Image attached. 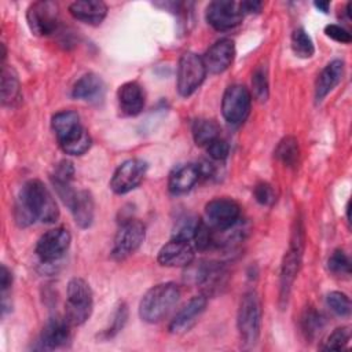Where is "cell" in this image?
Masks as SVG:
<instances>
[{
    "mask_svg": "<svg viewBox=\"0 0 352 352\" xmlns=\"http://www.w3.org/2000/svg\"><path fill=\"white\" fill-rule=\"evenodd\" d=\"M59 217L58 205L41 180H28L19 191L15 205V220L21 227L36 221L45 224L56 221Z\"/></svg>",
    "mask_w": 352,
    "mask_h": 352,
    "instance_id": "1",
    "label": "cell"
},
{
    "mask_svg": "<svg viewBox=\"0 0 352 352\" xmlns=\"http://www.w3.org/2000/svg\"><path fill=\"white\" fill-rule=\"evenodd\" d=\"M51 126L59 147L69 155H82L92 144L80 116L73 110H62L52 116Z\"/></svg>",
    "mask_w": 352,
    "mask_h": 352,
    "instance_id": "2",
    "label": "cell"
},
{
    "mask_svg": "<svg viewBox=\"0 0 352 352\" xmlns=\"http://www.w3.org/2000/svg\"><path fill=\"white\" fill-rule=\"evenodd\" d=\"M305 245V235H304V226L300 219L294 220L289 249L285 253L282 267H280V282H279V305L283 309L287 305L290 292L296 276L301 267L302 253Z\"/></svg>",
    "mask_w": 352,
    "mask_h": 352,
    "instance_id": "3",
    "label": "cell"
},
{
    "mask_svg": "<svg viewBox=\"0 0 352 352\" xmlns=\"http://www.w3.org/2000/svg\"><path fill=\"white\" fill-rule=\"evenodd\" d=\"M180 289L173 282H164L150 287L139 302V316L143 322H161L177 304Z\"/></svg>",
    "mask_w": 352,
    "mask_h": 352,
    "instance_id": "4",
    "label": "cell"
},
{
    "mask_svg": "<svg viewBox=\"0 0 352 352\" xmlns=\"http://www.w3.org/2000/svg\"><path fill=\"white\" fill-rule=\"evenodd\" d=\"M261 301L256 292H246L238 307L236 327L241 341L245 346H253L260 337L261 331Z\"/></svg>",
    "mask_w": 352,
    "mask_h": 352,
    "instance_id": "5",
    "label": "cell"
},
{
    "mask_svg": "<svg viewBox=\"0 0 352 352\" xmlns=\"http://www.w3.org/2000/svg\"><path fill=\"white\" fill-rule=\"evenodd\" d=\"M94 294L91 286L82 278H73L67 283L65 318L72 326H80L91 316Z\"/></svg>",
    "mask_w": 352,
    "mask_h": 352,
    "instance_id": "6",
    "label": "cell"
},
{
    "mask_svg": "<svg viewBox=\"0 0 352 352\" xmlns=\"http://www.w3.org/2000/svg\"><path fill=\"white\" fill-rule=\"evenodd\" d=\"M206 73L202 56L195 52H184L180 56L177 66V92L183 98L192 95L204 82Z\"/></svg>",
    "mask_w": 352,
    "mask_h": 352,
    "instance_id": "7",
    "label": "cell"
},
{
    "mask_svg": "<svg viewBox=\"0 0 352 352\" xmlns=\"http://www.w3.org/2000/svg\"><path fill=\"white\" fill-rule=\"evenodd\" d=\"M146 238V228L144 224L136 219H129L125 220L113 242L111 248V257L117 261H122L128 258L131 254H133L144 242Z\"/></svg>",
    "mask_w": 352,
    "mask_h": 352,
    "instance_id": "8",
    "label": "cell"
},
{
    "mask_svg": "<svg viewBox=\"0 0 352 352\" xmlns=\"http://www.w3.org/2000/svg\"><path fill=\"white\" fill-rule=\"evenodd\" d=\"M252 107V94L241 84H232L227 87L221 99V113L227 122L238 125L243 122Z\"/></svg>",
    "mask_w": 352,
    "mask_h": 352,
    "instance_id": "9",
    "label": "cell"
},
{
    "mask_svg": "<svg viewBox=\"0 0 352 352\" xmlns=\"http://www.w3.org/2000/svg\"><path fill=\"white\" fill-rule=\"evenodd\" d=\"M241 217L239 205L227 197L213 198L205 205V223L216 231H226L234 227Z\"/></svg>",
    "mask_w": 352,
    "mask_h": 352,
    "instance_id": "10",
    "label": "cell"
},
{
    "mask_svg": "<svg viewBox=\"0 0 352 352\" xmlns=\"http://www.w3.org/2000/svg\"><path fill=\"white\" fill-rule=\"evenodd\" d=\"M205 18L214 30L227 32L241 25L243 12L238 1L216 0L208 4Z\"/></svg>",
    "mask_w": 352,
    "mask_h": 352,
    "instance_id": "11",
    "label": "cell"
},
{
    "mask_svg": "<svg viewBox=\"0 0 352 352\" xmlns=\"http://www.w3.org/2000/svg\"><path fill=\"white\" fill-rule=\"evenodd\" d=\"M59 8L54 1H34L26 11L29 29L36 36H48L54 33L59 23Z\"/></svg>",
    "mask_w": 352,
    "mask_h": 352,
    "instance_id": "12",
    "label": "cell"
},
{
    "mask_svg": "<svg viewBox=\"0 0 352 352\" xmlns=\"http://www.w3.org/2000/svg\"><path fill=\"white\" fill-rule=\"evenodd\" d=\"M147 172V164L139 158H131L118 165L110 179L113 192L122 195L135 190Z\"/></svg>",
    "mask_w": 352,
    "mask_h": 352,
    "instance_id": "13",
    "label": "cell"
},
{
    "mask_svg": "<svg viewBox=\"0 0 352 352\" xmlns=\"http://www.w3.org/2000/svg\"><path fill=\"white\" fill-rule=\"evenodd\" d=\"M70 242V232L65 227H55L38 238L36 243V254L44 263L56 261L67 252Z\"/></svg>",
    "mask_w": 352,
    "mask_h": 352,
    "instance_id": "14",
    "label": "cell"
},
{
    "mask_svg": "<svg viewBox=\"0 0 352 352\" xmlns=\"http://www.w3.org/2000/svg\"><path fill=\"white\" fill-rule=\"evenodd\" d=\"M194 254V246L190 241L172 236V239L160 249L157 260L164 267L183 268L192 263Z\"/></svg>",
    "mask_w": 352,
    "mask_h": 352,
    "instance_id": "15",
    "label": "cell"
},
{
    "mask_svg": "<svg viewBox=\"0 0 352 352\" xmlns=\"http://www.w3.org/2000/svg\"><path fill=\"white\" fill-rule=\"evenodd\" d=\"M208 298L205 294H198L190 298L173 316L169 323V331L173 334H183L188 331L205 312Z\"/></svg>",
    "mask_w": 352,
    "mask_h": 352,
    "instance_id": "16",
    "label": "cell"
},
{
    "mask_svg": "<svg viewBox=\"0 0 352 352\" xmlns=\"http://www.w3.org/2000/svg\"><path fill=\"white\" fill-rule=\"evenodd\" d=\"M235 56V44L231 38H220L212 44L202 56L206 72L210 74H220L226 72Z\"/></svg>",
    "mask_w": 352,
    "mask_h": 352,
    "instance_id": "17",
    "label": "cell"
},
{
    "mask_svg": "<svg viewBox=\"0 0 352 352\" xmlns=\"http://www.w3.org/2000/svg\"><path fill=\"white\" fill-rule=\"evenodd\" d=\"M72 327L66 318L50 319L40 336L41 348L52 351L66 346L72 340Z\"/></svg>",
    "mask_w": 352,
    "mask_h": 352,
    "instance_id": "18",
    "label": "cell"
},
{
    "mask_svg": "<svg viewBox=\"0 0 352 352\" xmlns=\"http://www.w3.org/2000/svg\"><path fill=\"white\" fill-rule=\"evenodd\" d=\"M117 100L124 116H138L144 107V91L136 81H128L118 88Z\"/></svg>",
    "mask_w": 352,
    "mask_h": 352,
    "instance_id": "19",
    "label": "cell"
},
{
    "mask_svg": "<svg viewBox=\"0 0 352 352\" xmlns=\"http://www.w3.org/2000/svg\"><path fill=\"white\" fill-rule=\"evenodd\" d=\"M344 76V62L341 59H334L327 63L322 72L318 74L315 81V100L322 102L342 80Z\"/></svg>",
    "mask_w": 352,
    "mask_h": 352,
    "instance_id": "20",
    "label": "cell"
},
{
    "mask_svg": "<svg viewBox=\"0 0 352 352\" xmlns=\"http://www.w3.org/2000/svg\"><path fill=\"white\" fill-rule=\"evenodd\" d=\"M201 173L198 164H182L173 168L169 173L168 188L172 194L180 195L190 191L199 180Z\"/></svg>",
    "mask_w": 352,
    "mask_h": 352,
    "instance_id": "21",
    "label": "cell"
},
{
    "mask_svg": "<svg viewBox=\"0 0 352 352\" xmlns=\"http://www.w3.org/2000/svg\"><path fill=\"white\" fill-rule=\"evenodd\" d=\"M69 12L77 21L98 26L107 15V6L100 0H80L69 6Z\"/></svg>",
    "mask_w": 352,
    "mask_h": 352,
    "instance_id": "22",
    "label": "cell"
},
{
    "mask_svg": "<svg viewBox=\"0 0 352 352\" xmlns=\"http://www.w3.org/2000/svg\"><path fill=\"white\" fill-rule=\"evenodd\" d=\"M104 82L95 73H87L81 76L73 85L72 96L78 100L96 103L103 99Z\"/></svg>",
    "mask_w": 352,
    "mask_h": 352,
    "instance_id": "23",
    "label": "cell"
},
{
    "mask_svg": "<svg viewBox=\"0 0 352 352\" xmlns=\"http://www.w3.org/2000/svg\"><path fill=\"white\" fill-rule=\"evenodd\" d=\"M69 209L73 214L76 224L80 228L84 230L92 224L94 216H95V202H94V197L89 191H87V190L77 191L76 198Z\"/></svg>",
    "mask_w": 352,
    "mask_h": 352,
    "instance_id": "24",
    "label": "cell"
},
{
    "mask_svg": "<svg viewBox=\"0 0 352 352\" xmlns=\"http://www.w3.org/2000/svg\"><path fill=\"white\" fill-rule=\"evenodd\" d=\"M22 98L18 76L12 67L3 65L1 67V103L14 107Z\"/></svg>",
    "mask_w": 352,
    "mask_h": 352,
    "instance_id": "25",
    "label": "cell"
},
{
    "mask_svg": "<svg viewBox=\"0 0 352 352\" xmlns=\"http://www.w3.org/2000/svg\"><path fill=\"white\" fill-rule=\"evenodd\" d=\"M226 276L224 268L217 263H208L198 268L195 282L199 283L204 290L209 294L223 285V279Z\"/></svg>",
    "mask_w": 352,
    "mask_h": 352,
    "instance_id": "26",
    "label": "cell"
},
{
    "mask_svg": "<svg viewBox=\"0 0 352 352\" xmlns=\"http://www.w3.org/2000/svg\"><path fill=\"white\" fill-rule=\"evenodd\" d=\"M192 138L197 146L199 147H206L209 143H212L213 140H216L220 132L219 125L216 124V121L209 120V118H199L195 120L192 122Z\"/></svg>",
    "mask_w": 352,
    "mask_h": 352,
    "instance_id": "27",
    "label": "cell"
},
{
    "mask_svg": "<svg viewBox=\"0 0 352 352\" xmlns=\"http://www.w3.org/2000/svg\"><path fill=\"white\" fill-rule=\"evenodd\" d=\"M275 157L286 166H296L300 157L298 142L294 136H285L275 148Z\"/></svg>",
    "mask_w": 352,
    "mask_h": 352,
    "instance_id": "28",
    "label": "cell"
},
{
    "mask_svg": "<svg viewBox=\"0 0 352 352\" xmlns=\"http://www.w3.org/2000/svg\"><path fill=\"white\" fill-rule=\"evenodd\" d=\"M301 330L308 340H312L318 336V333L324 327L326 319L324 316L315 308L307 307L301 316Z\"/></svg>",
    "mask_w": 352,
    "mask_h": 352,
    "instance_id": "29",
    "label": "cell"
},
{
    "mask_svg": "<svg viewBox=\"0 0 352 352\" xmlns=\"http://www.w3.org/2000/svg\"><path fill=\"white\" fill-rule=\"evenodd\" d=\"M126 320H128V305L124 301H120L111 314V320L109 326L104 330H102L100 334H98V337L104 341L111 340L124 329Z\"/></svg>",
    "mask_w": 352,
    "mask_h": 352,
    "instance_id": "30",
    "label": "cell"
},
{
    "mask_svg": "<svg viewBox=\"0 0 352 352\" xmlns=\"http://www.w3.org/2000/svg\"><path fill=\"white\" fill-rule=\"evenodd\" d=\"M292 50L296 56L302 59H308L315 54L314 41L302 28H298L292 33Z\"/></svg>",
    "mask_w": 352,
    "mask_h": 352,
    "instance_id": "31",
    "label": "cell"
},
{
    "mask_svg": "<svg viewBox=\"0 0 352 352\" xmlns=\"http://www.w3.org/2000/svg\"><path fill=\"white\" fill-rule=\"evenodd\" d=\"M252 92L254 99L258 102H265L270 95L268 88V74L265 66H257L252 74Z\"/></svg>",
    "mask_w": 352,
    "mask_h": 352,
    "instance_id": "32",
    "label": "cell"
},
{
    "mask_svg": "<svg viewBox=\"0 0 352 352\" xmlns=\"http://www.w3.org/2000/svg\"><path fill=\"white\" fill-rule=\"evenodd\" d=\"M329 271L336 276H349L351 275V261L344 250H334L327 260Z\"/></svg>",
    "mask_w": 352,
    "mask_h": 352,
    "instance_id": "33",
    "label": "cell"
},
{
    "mask_svg": "<svg viewBox=\"0 0 352 352\" xmlns=\"http://www.w3.org/2000/svg\"><path fill=\"white\" fill-rule=\"evenodd\" d=\"M201 219L195 217V216H186L177 220V223L175 224L173 228V238H179V239H184V241H192L195 231L199 226Z\"/></svg>",
    "mask_w": 352,
    "mask_h": 352,
    "instance_id": "34",
    "label": "cell"
},
{
    "mask_svg": "<svg viewBox=\"0 0 352 352\" xmlns=\"http://www.w3.org/2000/svg\"><path fill=\"white\" fill-rule=\"evenodd\" d=\"M326 304L337 316L345 318L351 314V300L342 292H330L326 297Z\"/></svg>",
    "mask_w": 352,
    "mask_h": 352,
    "instance_id": "35",
    "label": "cell"
},
{
    "mask_svg": "<svg viewBox=\"0 0 352 352\" xmlns=\"http://www.w3.org/2000/svg\"><path fill=\"white\" fill-rule=\"evenodd\" d=\"M351 338V330L346 326L337 327L323 342L320 349L323 351H341L344 349Z\"/></svg>",
    "mask_w": 352,
    "mask_h": 352,
    "instance_id": "36",
    "label": "cell"
},
{
    "mask_svg": "<svg viewBox=\"0 0 352 352\" xmlns=\"http://www.w3.org/2000/svg\"><path fill=\"white\" fill-rule=\"evenodd\" d=\"M253 194H254L256 201L264 206H271L276 201V194H275L274 187L265 182L256 184Z\"/></svg>",
    "mask_w": 352,
    "mask_h": 352,
    "instance_id": "37",
    "label": "cell"
},
{
    "mask_svg": "<svg viewBox=\"0 0 352 352\" xmlns=\"http://www.w3.org/2000/svg\"><path fill=\"white\" fill-rule=\"evenodd\" d=\"M205 148H206L208 155L214 161H223L230 154V144L221 138H217L216 140L209 143Z\"/></svg>",
    "mask_w": 352,
    "mask_h": 352,
    "instance_id": "38",
    "label": "cell"
},
{
    "mask_svg": "<svg viewBox=\"0 0 352 352\" xmlns=\"http://www.w3.org/2000/svg\"><path fill=\"white\" fill-rule=\"evenodd\" d=\"M74 176V168L73 164L67 160H63L56 164L54 173L51 175V182H67L72 183Z\"/></svg>",
    "mask_w": 352,
    "mask_h": 352,
    "instance_id": "39",
    "label": "cell"
},
{
    "mask_svg": "<svg viewBox=\"0 0 352 352\" xmlns=\"http://www.w3.org/2000/svg\"><path fill=\"white\" fill-rule=\"evenodd\" d=\"M324 33L327 37H330L331 40L337 41V43H341V44H349L351 40H352V36L351 33L340 26V25H336V23H330L324 28Z\"/></svg>",
    "mask_w": 352,
    "mask_h": 352,
    "instance_id": "40",
    "label": "cell"
},
{
    "mask_svg": "<svg viewBox=\"0 0 352 352\" xmlns=\"http://www.w3.org/2000/svg\"><path fill=\"white\" fill-rule=\"evenodd\" d=\"M12 285V275L8 271V268L6 265H1V271H0V286H1V296H6L7 290L11 287Z\"/></svg>",
    "mask_w": 352,
    "mask_h": 352,
    "instance_id": "41",
    "label": "cell"
},
{
    "mask_svg": "<svg viewBox=\"0 0 352 352\" xmlns=\"http://www.w3.org/2000/svg\"><path fill=\"white\" fill-rule=\"evenodd\" d=\"M241 10L245 14H257L261 11L263 8V3L257 1V0H246V1H241L239 3Z\"/></svg>",
    "mask_w": 352,
    "mask_h": 352,
    "instance_id": "42",
    "label": "cell"
},
{
    "mask_svg": "<svg viewBox=\"0 0 352 352\" xmlns=\"http://www.w3.org/2000/svg\"><path fill=\"white\" fill-rule=\"evenodd\" d=\"M314 6H315L319 11L324 12V14H326V12L329 11V8H330V3H329V1H315Z\"/></svg>",
    "mask_w": 352,
    "mask_h": 352,
    "instance_id": "43",
    "label": "cell"
}]
</instances>
